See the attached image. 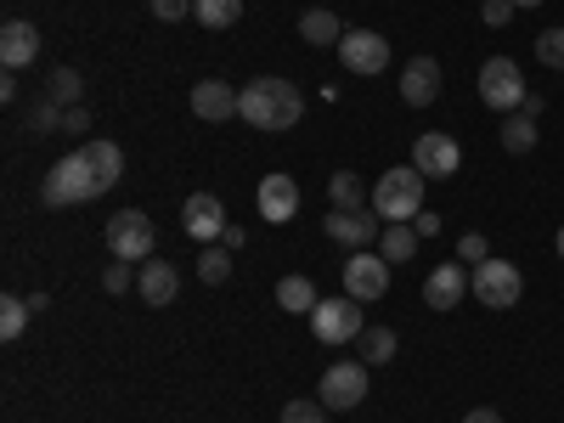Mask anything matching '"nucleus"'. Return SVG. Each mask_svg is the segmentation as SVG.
I'll use <instances>...</instances> for the list:
<instances>
[{
  "label": "nucleus",
  "instance_id": "23",
  "mask_svg": "<svg viewBox=\"0 0 564 423\" xmlns=\"http://www.w3.org/2000/svg\"><path fill=\"white\" fill-rule=\"evenodd\" d=\"M536 135H542V130H536V119H531L525 108L502 119V148H508V153H531V148H536Z\"/></svg>",
  "mask_w": 564,
  "mask_h": 423
},
{
  "label": "nucleus",
  "instance_id": "40",
  "mask_svg": "<svg viewBox=\"0 0 564 423\" xmlns=\"http://www.w3.org/2000/svg\"><path fill=\"white\" fill-rule=\"evenodd\" d=\"M463 423H502V417H497V412H491V406H475V412H468V417H463Z\"/></svg>",
  "mask_w": 564,
  "mask_h": 423
},
{
  "label": "nucleus",
  "instance_id": "29",
  "mask_svg": "<svg viewBox=\"0 0 564 423\" xmlns=\"http://www.w3.org/2000/svg\"><path fill=\"white\" fill-rule=\"evenodd\" d=\"M198 276L209 282V289H215V282H226V276H231V249H215V243H209V249L198 254Z\"/></svg>",
  "mask_w": 564,
  "mask_h": 423
},
{
  "label": "nucleus",
  "instance_id": "4",
  "mask_svg": "<svg viewBox=\"0 0 564 423\" xmlns=\"http://www.w3.org/2000/svg\"><path fill=\"white\" fill-rule=\"evenodd\" d=\"M468 294H475L486 311H513L520 294H525V276L508 260H480L475 271H468Z\"/></svg>",
  "mask_w": 564,
  "mask_h": 423
},
{
  "label": "nucleus",
  "instance_id": "7",
  "mask_svg": "<svg viewBox=\"0 0 564 423\" xmlns=\"http://www.w3.org/2000/svg\"><path fill=\"white\" fill-rule=\"evenodd\" d=\"M153 243H159V231H153V220L141 209L108 215V249H113V260H153Z\"/></svg>",
  "mask_w": 564,
  "mask_h": 423
},
{
  "label": "nucleus",
  "instance_id": "20",
  "mask_svg": "<svg viewBox=\"0 0 564 423\" xmlns=\"http://www.w3.org/2000/svg\"><path fill=\"white\" fill-rule=\"evenodd\" d=\"M276 305L289 311V316H311V311L322 305V294H316L311 276H282V282H276Z\"/></svg>",
  "mask_w": 564,
  "mask_h": 423
},
{
  "label": "nucleus",
  "instance_id": "35",
  "mask_svg": "<svg viewBox=\"0 0 564 423\" xmlns=\"http://www.w3.org/2000/svg\"><path fill=\"white\" fill-rule=\"evenodd\" d=\"M513 12H520V7H513V0H486V7H480V18H486V29H502Z\"/></svg>",
  "mask_w": 564,
  "mask_h": 423
},
{
  "label": "nucleus",
  "instance_id": "33",
  "mask_svg": "<svg viewBox=\"0 0 564 423\" xmlns=\"http://www.w3.org/2000/svg\"><path fill=\"white\" fill-rule=\"evenodd\" d=\"M102 289H108V294H124V289H135V271H130V260H113V265L102 271Z\"/></svg>",
  "mask_w": 564,
  "mask_h": 423
},
{
  "label": "nucleus",
  "instance_id": "24",
  "mask_svg": "<svg viewBox=\"0 0 564 423\" xmlns=\"http://www.w3.org/2000/svg\"><path fill=\"white\" fill-rule=\"evenodd\" d=\"M193 18L204 29H231V23L243 18V0H193Z\"/></svg>",
  "mask_w": 564,
  "mask_h": 423
},
{
  "label": "nucleus",
  "instance_id": "25",
  "mask_svg": "<svg viewBox=\"0 0 564 423\" xmlns=\"http://www.w3.org/2000/svg\"><path fill=\"white\" fill-rule=\"evenodd\" d=\"M356 345H361V361H367V367L395 361V350H401V345H395V327H367V334H361Z\"/></svg>",
  "mask_w": 564,
  "mask_h": 423
},
{
  "label": "nucleus",
  "instance_id": "17",
  "mask_svg": "<svg viewBox=\"0 0 564 423\" xmlns=\"http://www.w3.org/2000/svg\"><path fill=\"white\" fill-rule=\"evenodd\" d=\"M193 113H198L204 124L238 119V90H231L226 79H198V85H193Z\"/></svg>",
  "mask_w": 564,
  "mask_h": 423
},
{
  "label": "nucleus",
  "instance_id": "3",
  "mask_svg": "<svg viewBox=\"0 0 564 423\" xmlns=\"http://www.w3.org/2000/svg\"><path fill=\"white\" fill-rule=\"evenodd\" d=\"M423 175L417 164H395V170H384L379 181H372V215L379 220H417L423 215Z\"/></svg>",
  "mask_w": 564,
  "mask_h": 423
},
{
  "label": "nucleus",
  "instance_id": "22",
  "mask_svg": "<svg viewBox=\"0 0 564 423\" xmlns=\"http://www.w3.org/2000/svg\"><path fill=\"white\" fill-rule=\"evenodd\" d=\"M417 243H423V238H417V226H412V220H395V226H384L379 254L401 265V260H412V254H417Z\"/></svg>",
  "mask_w": 564,
  "mask_h": 423
},
{
  "label": "nucleus",
  "instance_id": "31",
  "mask_svg": "<svg viewBox=\"0 0 564 423\" xmlns=\"http://www.w3.org/2000/svg\"><path fill=\"white\" fill-rule=\"evenodd\" d=\"M63 119H68V108L45 97V102H40V108L29 113V130H34V135H52V130H63Z\"/></svg>",
  "mask_w": 564,
  "mask_h": 423
},
{
  "label": "nucleus",
  "instance_id": "15",
  "mask_svg": "<svg viewBox=\"0 0 564 423\" xmlns=\"http://www.w3.org/2000/svg\"><path fill=\"white\" fill-rule=\"evenodd\" d=\"M441 97V63L435 57H412L401 68V102L406 108H430Z\"/></svg>",
  "mask_w": 564,
  "mask_h": 423
},
{
  "label": "nucleus",
  "instance_id": "6",
  "mask_svg": "<svg viewBox=\"0 0 564 423\" xmlns=\"http://www.w3.org/2000/svg\"><path fill=\"white\" fill-rule=\"evenodd\" d=\"M311 334L322 339V345H356L361 334H367V322H361V300H350V294H339V300H322L316 311H311Z\"/></svg>",
  "mask_w": 564,
  "mask_h": 423
},
{
  "label": "nucleus",
  "instance_id": "18",
  "mask_svg": "<svg viewBox=\"0 0 564 423\" xmlns=\"http://www.w3.org/2000/svg\"><path fill=\"white\" fill-rule=\"evenodd\" d=\"M135 294L148 300V305H175V294H181V271H175L170 260H141V271H135Z\"/></svg>",
  "mask_w": 564,
  "mask_h": 423
},
{
  "label": "nucleus",
  "instance_id": "30",
  "mask_svg": "<svg viewBox=\"0 0 564 423\" xmlns=\"http://www.w3.org/2000/svg\"><path fill=\"white\" fill-rule=\"evenodd\" d=\"M536 63H542V68H553V74H564V29L536 34Z\"/></svg>",
  "mask_w": 564,
  "mask_h": 423
},
{
  "label": "nucleus",
  "instance_id": "8",
  "mask_svg": "<svg viewBox=\"0 0 564 423\" xmlns=\"http://www.w3.org/2000/svg\"><path fill=\"white\" fill-rule=\"evenodd\" d=\"M345 294L372 305V300H384L390 294V260L384 254H372V249H356L345 260Z\"/></svg>",
  "mask_w": 564,
  "mask_h": 423
},
{
  "label": "nucleus",
  "instance_id": "34",
  "mask_svg": "<svg viewBox=\"0 0 564 423\" xmlns=\"http://www.w3.org/2000/svg\"><path fill=\"white\" fill-rule=\"evenodd\" d=\"M457 260H468V265L491 260V249H486V238H480V231H463V243H457Z\"/></svg>",
  "mask_w": 564,
  "mask_h": 423
},
{
  "label": "nucleus",
  "instance_id": "1",
  "mask_svg": "<svg viewBox=\"0 0 564 423\" xmlns=\"http://www.w3.org/2000/svg\"><path fill=\"white\" fill-rule=\"evenodd\" d=\"M119 175H124L119 141H85V148H74L68 159H57L52 170H45V181H40V204H45V209L90 204V198H102Z\"/></svg>",
  "mask_w": 564,
  "mask_h": 423
},
{
  "label": "nucleus",
  "instance_id": "42",
  "mask_svg": "<svg viewBox=\"0 0 564 423\" xmlns=\"http://www.w3.org/2000/svg\"><path fill=\"white\" fill-rule=\"evenodd\" d=\"M558 260H564V226H558Z\"/></svg>",
  "mask_w": 564,
  "mask_h": 423
},
{
  "label": "nucleus",
  "instance_id": "19",
  "mask_svg": "<svg viewBox=\"0 0 564 423\" xmlns=\"http://www.w3.org/2000/svg\"><path fill=\"white\" fill-rule=\"evenodd\" d=\"M463 294H468V271H463V260L435 265V271H430V282H423V305H435V311H452Z\"/></svg>",
  "mask_w": 564,
  "mask_h": 423
},
{
  "label": "nucleus",
  "instance_id": "13",
  "mask_svg": "<svg viewBox=\"0 0 564 423\" xmlns=\"http://www.w3.org/2000/svg\"><path fill=\"white\" fill-rule=\"evenodd\" d=\"M181 226L193 231L198 243H215V238H226L231 220H226V204H220L215 193H193V198L181 204Z\"/></svg>",
  "mask_w": 564,
  "mask_h": 423
},
{
  "label": "nucleus",
  "instance_id": "9",
  "mask_svg": "<svg viewBox=\"0 0 564 423\" xmlns=\"http://www.w3.org/2000/svg\"><path fill=\"white\" fill-rule=\"evenodd\" d=\"M254 209H260V220H271V226H289V220L300 215V181H294L289 170L260 175V186H254Z\"/></svg>",
  "mask_w": 564,
  "mask_h": 423
},
{
  "label": "nucleus",
  "instance_id": "2",
  "mask_svg": "<svg viewBox=\"0 0 564 423\" xmlns=\"http://www.w3.org/2000/svg\"><path fill=\"white\" fill-rule=\"evenodd\" d=\"M238 119L254 124V130H289L305 119V97L289 85V79H276V74H260L238 90Z\"/></svg>",
  "mask_w": 564,
  "mask_h": 423
},
{
  "label": "nucleus",
  "instance_id": "27",
  "mask_svg": "<svg viewBox=\"0 0 564 423\" xmlns=\"http://www.w3.org/2000/svg\"><path fill=\"white\" fill-rule=\"evenodd\" d=\"M52 102H63V108H79V97H85V79H79V68H52Z\"/></svg>",
  "mask_w": 564,
  "mask_h": 423
},
{
  "label": "nucleus",
  "instance_id": "28",
  "mask_svg": "<svg viewBox=\"0 0 564 423\" xmlns=\"http://www.w3.org/2000/svg\"><path fill=\"white\" fill-rule=\"evenodd\" d=\"M29 316H34V305L18 300V294H7V300H0V339H18L23 327H29Z\"/></svg>",
  "mask_w": 564,
  "mask_h": 423
},
{
  "label": "nucleus",
  "instance_id": "14",
  "mask_svg": "<svg viewBox=\"0 0 564 423\" xmlns=\"http://www.w3.org/2000/svg\"><path fill=\"white\" fill-rule=\"evenodd\" d=\"M322 226H327V238H334V243H345L350 254H356V249H367L372 238H384L379 215H367V209H334V215H327Z\"/></svg>",
  "mask_w": 564,
  "mask_h": 423
},
{
  "label": "nucleus",
  "instance_id": "12",
  "mask_svg": "<svg viewBox=\"0 0 564 423\" xmlns=\"http://www.w3.org/2000/svg\"><path fill=\"white\" fill-rule=\"evenodd\" d=\"M412 164L430 175V181H452L457 170H463V148L452 135H441V130H423L417 141H412Z\"/></svg>",
  "mask_w": 564,
  "mask_h": 423
},
{
  "label": "nucleus",
  "instance_id": "41",
  "mask_svg": "<svg viewBox=\"0 0 564 423\" xmlns=\"http://www.w3.org/2000/svg\"><path fill=\"white\" fill-rule=\"evenodd\" d=\"M513 7H520V12H531V7H542V0H513Z\"/></svg>",
  "mask_w": 564,
  "mask_h": 423
},
{
  "label": "nucleus",
  "instance_id": "10",
  "mask_svg": "<svg viewBox=\"0 0 564 423\" xmlns=\"http://www.w3.org/2000/svg\"><path fill=\"white\" fill-rule=\"evenodd\" d=\"M322 406L327 412H350L367 401V361H339V367H327L322 372Z\"/></svg>",
  "mask_w": 564,
  "mask_h": 423
},
{
  "label": "nucleus",
  "instance_id": "11",
  "mask_svg": "<svg viewBox=\"0 0 564 423\" xmlns=\"http://www.w3.org/2000/svg\"><path fill=\"white\" fill-rule=\"evenodd\" d=\"M339 63L350 68V74H384L390 68V40L384 34H372V29H345V40H339Z\"/></svg>",
  "mask_w": 564,
  "mask_h": 423
},
{
  "label": "nucleus",
  "instance_id": "5",
  "mask_svg": "<svg viewBox=\"0 0 564 423\" xmlns=\"http://www.w3.org/2000/svg\"><path fill=\"white\" fill-rule=\"evenodd\" d=\"M525 79H520V63L513 57H486L480 63V102L491 108V113H520L525 108Z\"/></svg>",
  "mask_w": 564,
  "mask_h": 423
},
{
  "label": "nucleus",
  "instance_id": "37",
  "mask_svg": "<svg viewBox=\"0 0 564 423\" xmlns=\"http://www.w3.org/2000/svg\"><path fill=\"white\" fill-rule=\"evenodd\" d=\"M85 124H90V113H85V108H68L63 130H68V135H85Z\"/></svg>",
  "mask_w": 564,
  "mask_h": 423
},
{
  "label": "nucleus",
  "instance_id": "16",
  "mask_svg": "<svg viewBox=\"0 0 564 423\" xmlns=\"http://www.w3.org/2000/svg\"><path fill=\"white\" fill-rule=\"evenodd\" d=\"M34 57H40V29L29 18H12L7 29H0V63H7V74H18Z\"/></svg>",
  "mask_w": 564,
  "mask_h": 423
},
{
  "label": "nucleus",
  "instance_id": "36",
  "mask_svg": "<svg viewBox=\"0 0 564 423\" xmlns=\"http://www.w3.org/2000/svg\"><path fill=\"white\" fill-rule=\"evenodd\" d=\"M153 18L181 23V18H193V0H153Z\"/></svg>",
  "mask_w": 564,
  "mask_h": 423
},
{
  "label": "nucleus",
  "instance_id": "21",
  "mask_svg": "<svg viewBox=\"0 0 564 423\" xmlns=\"http://www.w3.org/2000/svg\"><path fill=\"white\" fill-rule=\"evenodd\" d=\"M300 34H305V45H334L339 52V40H345V23L327 12V7H311L305 18H300Z\"/></svg>",
  "mask_w": 564,
  "mask_h": 423
},
{
  "label": "nucleus",
  "instance_id": "38",
  "mask_svg": "<svg viewBox=\"0 0 564 423\" xmlns=\"http://www.w3.org/2000/svg\"><path fill=\"white\" fill-rule=\"evenodd\" d=\"M243 243H249V231H243V226H226V238H220V249H231V254H238Z\"/></svg>",
  "mask_w": 564,
  "mask_h": 423
},
{
  "label": "nucleus",
  "instance_id": "39",
  "mask_svg": "<svg viewBox=\"0 0 564 423\" xmlns=\"http://www.w3.org/2000/svg\"><path fill=\"white\" fill-rule=\"evenodd\" d=\"M412 226H417V238H435V231H441V215H417Z\"/></svg>",
  "mask_w": 564,
  "mask_h": 423
},
{
  "label": "nucleus",
  "instance_id": "26",
  "mask_svg": "<svg viewBox=\"0 0 564 423\" xmlns=\"http://www.w3.org/2000/svg\"><path fill=\"white\" fill-rule=\"evenodd\" d=\"M327 198H334V209H361L367 186H361L356 170H334V181H327Z\"/></svg>",
  "mask_w": 564,
  "mask_h": 423
},
{
  "label": "nucleus",
  "instance_id": "32",
  "mask_svg": "<svg viewBox=\"0 0 564 423\" xmlns=\"http://www.w3.org/2000/svg\"><path fill=\"white\" fill-rule=\"evenodd\" d=\"M282 423H327V406L322 401H289V406H282Z\"/></svg>",
  "mask_w": 564,
  "mask_h": 423
}]
</instances>
